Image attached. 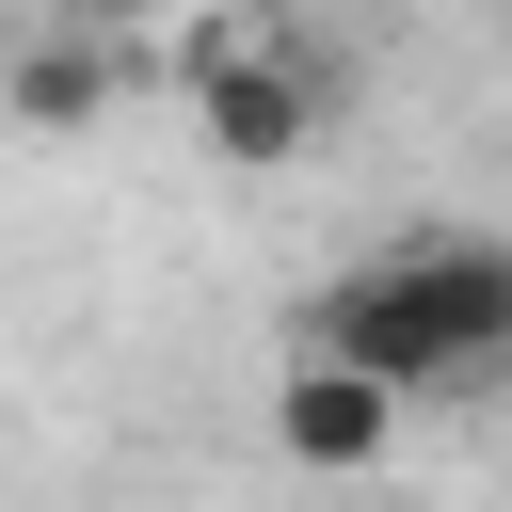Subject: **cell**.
I'll return each mask as SVG.
<instances>
[{"instance_id": "6da1fadb", "label": "cell", "mask_w": 512, "mask_h": 512, "mask_svg": "<svg viewBox=\"0 0 512 512\" xmlns=\"http://www.w3.org/2000/svg\"><path fill=\"white\" fill-rule=\"evenodd\" d=\"M304 336L400 400H496L512 384V224H400L368 272L320 288Z\"/></svg>"}, {"instance_id": "5b68a950", "label": "cell", "mask_w": 512, "mask_h": 512, "mask_svg": "<svg viewBox=\"0 0 512 512\" xmlns=\"http://www.w3.org/2000/svg\"><path fill=\"white\" fill-rule=\"evenodd\" d=\"M32 16H80V32H128L144 0H32Z\"/></svg>"}, {"instance_id": "7a4b0ae2", "label": "cell", "mask_w": 512, "mask_h": 512, "mask_svg": "<svg viewBox=\"0 0 512 512\" xmlns=\"http://www.w3.org/2000/svg\"><path fill=\"white\" fill-rule=\"evenodd\" d=\"M336 128V64L256 0V16H224L208 48H192V144L208 160H240V176H288L304 144Z\"/></svg>"}, {"instance_id": "277c9868", "label": "cell", "mask_w": 512, "mask_h": 512, "mask_svg": "<svg viewBox=\"0 0 512 512\" xmlns=\"http://www.w3.org/2000/svg\"><path fill=\"white\" fill-rule=\"evenodd\" d=\"M128 96V32H80V16H32L16 64H0V112L16 128H96Z\"/></svg>"}, {"instance_id": "3957f363", "label": "cell", "mask_w": 512, "mask_h": 512, "mask_svg": "<svg viewBox=\"0 0 512 512\" xmlns=\"http://www.w3.org/2000/svg\"><path fill=\"white\" fill-rule=\"evenodd\" d=\"M272 448H288L304 480H368V464L400 448V384H368L352 352H320V336H304V352L272 368Z\"/></svg>"}]
</instances>
